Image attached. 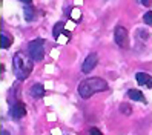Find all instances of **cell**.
<instances>
[{
    "label": "cell",
    "mask_w": 152,
    "mask_h": 135,
    "mask_svg": "<svg viewBox=\"0 0 152 135\" xmlns=\"http://www.w3.org/2000/svg\"><path fill=\"white\" fill-rule=\"evenodd\" d=\"M97 63H98V55L95 52H92V54H89V55L85 58V61H83V65H82V71L85 74H89L91 71L97 66Z\"/></svg>",
    "instance_id": "8992f818"
},
{
    "label": "cell",
    "mask_w": 152,
    "mask_h": 135,
    "mask_svg": "<svg viewBox=\"0 0 152 135\" xmlns=\"http://www.w3.org/2000/svg\"><path fill=\"white\" fill-rule=\"evenodd\" d=\"M20 2H23V3H31V0H20Z\"/></svg>",
    "instance_id": "e0dca14e"
},
{
    "label": "cell",
    "mask_w": 152,
    "mask_h": 135,
    "mask_svg": "<svg viewBox=\"0 0 152 135\" xmlns=\"http://www.w3.org/2000/svg\"><path fill=\"white\" fill-rule=\"evenodd\" d=\"M10 115L12 117L14 120H20L26 115V109H25V104L22 101H17V103H12L11 107H10Z\"/></svg>",
    "instance_id": "5b68a950"
},
{
    "label": "cell",
    "mask_w": 152,
    "mask_h": 135,
    "mask_svg": "<svg viewBox=\"0 0 152 135\" xmlns=\"http://www.w3.org/2000/svg\"><path fill=\"white\" fill-rule=\"evenodd\" d=\"M89 134H91V135H103L97 128H91V129H89Z\"/></svg>",
    "instance_id": "5bb4252c"
},
{
    "label": "cell",
    "mask_w": 152,
    "mask_h": 135,
    "mask_svg": "<svg viewBox=\"0 0 152 135\" xmlns=\"http://www.w3.org/2000/svg\"><path fill=\"white\" fill-rule=\"evenodd\" d=\"M128 97L131 98V100H135V101H143V103H146L145 100V95H143L138 89H129L128 91Z\"/></svg>",
    "instance_id": "9c48e42d"
},
{
    "label": "cell",
    "mask_w": 152,
    "mask_h": 135,
    "mask_svg": "<svg viewBox=\"0 0 152 135\" xmlns=\"http://www.w3.org/2000/svg\"><path fill=\"white\" fill-rule=\"evenodd\" d=\"M143 20H145L146 25H151L152 26V11H148L145 15H143Z\"/></svg>",
    "instance_id": "4fadbf2b"
},
{
    "label": "cell",
    "mask_w": 152,
    "mask_h": 135,
    "mask_svg": "<svg viewBox=\"0 0 152 135\" xmlns=\"http://www.w3.org/2000/svg\"><path fill=\"white\" fill-rule=\"evenodd\" d=\"M114 39H115V43L118 45L120 48H128V43H129V39H128V31L123 28V26H117L114 31Z\"/></svg>",
    "instance_id": "277c9868"
},
{
    "label": "cell",
    "mask_w": 152,
    "mask_h": 135,
    "mask_svg": "<svg viewBox=\"0 0 152 135\" xmlns=\"http://www.w3.org/2000/svg\"><path fill=\"white\" fill-rule=\"evenodd\" d=\"M29 94H31L32 98H42L45 95V88L42 85H34L29 89Z\"/></svg>",
    "instance_id": "ba28073f"
},
{
    "label": "cell",
    "mask_w": 152,
    "mask_h": 135,
    "mask_svg": "<svg viewBox=\"0 0 152 135\" xmlns=\"http://www.w3.org/2000/svg\"><path fill=\"white\" fill-rule=\"evenodd\" d=\"M11 45H12V39L8 37L5 32H2V48H3V49H8Z\"/></svg>",
    "instance_id": "7c38bea8"
},
{
    "label": "cell",
    "mask_w": 152,
    "mask_h": 135,
    "mask_svg": "<svg viewBox=\"0 0 152 135\" xmlns=\"http://www.w3.org/2000/svg\"><path fill=\"white\" fill-rule=\"evenodd\" d=\"M135 80H137V83L140 86H148V88L152 86V77L149 74H146V72H137Z\"/></svg>",
    "instance_id": "52a82bcc"
},
{
    "label": "cell",
    "mask_w": 152,
    "mask_h": 135,
    "mask_svg": "<svg viewBox=\"0 0 152 135\" xmlns=\"http://www.w3.org/2000/svg\"><path fill=\"white\" fill-rule=\"evenodd\" d=\"M28 51H29V57L34 60V61H40L43 60L45 57V42L42 39H35L29 43L28 46Z\"/></svg>",
    "instance_id": "3957f363"
},
{
    "label": "cell",
    "mask_w": 152,
    "mask_h": 135,
    "mask_svg": "<svg viewBox=\"0 0 152 135\" xmlns=\"http://www.w3.org/2000/svg\"><path fill=\"white\" fill-rule=\"evenodd\" d=\"M63 28H65V23L63 22H58V23H56V26H54V31H52V35H54V39H60V34L63 32Z\"/></svg>",
    "instance_id": "30bf717a"
},
{
    "label": "cell",
    "mask_w": 152,
    "mask_h": 135,
    "mask_svg": "<svg viewBox=\"0 0 152 135\" xmlns=\"http://www.w3.org/2000/svg\"><path fill=\"white\" fill-rule=\"evenodd\" d=\"M14 74L19 80H26L32 72L34 68V60L28 55H25L23 52H17L14 55Z\"/></svg>",
    "instance_id": "6da1fadb"
},
{
    "label": "cell",
    "mask_w": 152,
    "mask_h": 135,
    "mask_svg": "<svg viewBox=\"0 0 152 135\" xmlns=\"http://www.w3.org/2000/svg\"><path fill=\"white\" fill-rule=\"evenodd\" d=\"M121 112H124L126 115H129V114H131V109H129L126 104H123V106H121Z\"/></svg>",
    "instance_id": "9a60e30c"
},
{
    "label": "cell",
    "mask_w": 152,
    "mask_h": 135,
    "mask_svg": "<svg viewBox=\"0 0 152 135\" xmlns=\"http://www.w3.org/2000/svg\"><path fill=\"white\" fill-rule=\"evenodd\" d=\"M2 135H8V134H6V132H5V131H3V134H2Z\"/></svg>",
    "instance_id": "ac0fdd59"
},
{
    "label": "cell",
    "mask_w": 152,
    "mask_h": 135,
    "mask_svg": "<svg viewBox=\"0 0 152 135\" xmlns=\"http://www.w3.org/2000/svg\"><path fill=\"white\" fill-rule=\"evenodd\" d=\"M23 12H25V19L28 20V22H32L34 20V9H32V6H25L23 8Z\"/></svg>",
    "instance_id": "8fae6325"
},
{
    "label": "cell",
    "mask_w": 152,
    "mask_h": 135,
    "mask_svg": "<svg viewBox=\"0 0 152 135\" xmlns=\"http://www.w3.org/2000/svg\"><path fill=\"white\" fill-rule=\"evenodd\" d=\"M106 89H108V83H106L103 78L92 77V78L83 80V82L78 85V94L82 98H89L95 92H102V91H106Z\"/></svg>",
    "instance_id": "7a4b0ae2"
},
{
    "label": "cell",
    "mask_w": 152,
    "mask_h": 135,
    "mask_svg": "<svg viewBox=\"0 0 152 135\" xmlns=\"http://www.w3.org/2000/svg\"><path fill=\"white\" fill-rule=\"evenodd\" d=\"M141 3L145 5V6H149L151 5V0H141Z\"/></svg>",
    "instance_id": "2e32d148"
}]
</instances>
